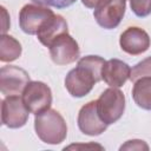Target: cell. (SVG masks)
<instances>
[{"label": "cell", "instance_id": "ba28073f", "mask_svg": "<svg viewBox=\"0 0 151 151\" xmlns=\"http://www.w3.org/2000/svg\"><path fill=\"white\" fill-rule=\"evenodd\" d=\"M28 110L20 96H7L1 103V123L9 129H19L27 123Z\"/></svg>", "mask_w": 151, "mask_h": 151}, {"label": "cell", "instance_id": "44dd1931", "mask_svg": "<svg viewBox=\"0 0 151 151\" xmlns=\"http://www.w3.org/2000/svg\"><path fill=\"white\" fill-rule=\"evenodd\" d=\"M101 0H81L83 5L86 6L87 8H96V6L100 2Z\"/></svg>", "mask_w": 151, "mask_h": 151}, {"label": "cell", "instance_id": "4fadbf2b", "mask_svg": "<svg viewBox=\"0 0 151 151\" xmlns=\"http://www.w3.org/2000/svg\"><path fill=\"white\" fill-rule=\"evenodd\" d=\"M64 33H68L66 20L59 14H53L38 31L37 37L44 46L50 47L51 44Z\"/></svg>", "mask_w": 151, "mask_h": 151}, {"label": "cell", "instance_id": "30bf717a", "mask_svg": "<svg viewBox=\"0 0 151 151\" xmlns=\"http://www.w3.org/2000/svg\"><path fill=\"white\" fill-rule=\"evenodd\" d=\"M78 127L87 136H99L107 129V124L98 114L97 100L88 101L80 109L78 113Z\"/></svg>", "mask_w": 151, "mask_h": 151}, {"label": "cell", "instance_id": "8fae6325", "mask_svg": "<svg viewBox=\"0 0 151 151\" xmlns=\"http://www.w3.org/2000/svg\"><path fill=\"white\" fill-rule=\"evenodd\" d=\"M119 45L125 53L130 55H139L149 50L150 37L143 28L132 26L120 34Z\"/></svg>", "mask_w": 151, "mask_h": 151}, {"label": "cell", "instance_id": "e0dca14e", "mask_svg": "<svg viewBox=\"0 0 151 151\" xmlns=\"http://www.w3.org/2000/svg\"><path fill=\"white\" fill-rule=\"evenodd\" d=\"M130 7L137 17L144 18L151 13V0H130Z\"/></svg>", "mask_w": 151, "mask_h": 151}, {"label": "cell", "instance_id": "9c48e42d", "mask_svg": "<svg viewBox=\"0 0 151 151\" xmlns=\"http://www.w3.org/2000/svg\"><path fill=\"white\" fill-rule=\"evenodd\" d=\"M48 48L51 59L57 65L72 64L78 60L80 55L78 42L68 33H64L58 37Z\"/></svg>", "mask_w": 151, "mask_h": 151}, {"label": "cell", "instance_id": "ac0fdd59", "mask_svg": "<svg viewBox=\"0 0 151 151\" xmlns=\"http://www.w3.org/2000/svg\"><path fill=\"white\" fill-rule=\"evenodd\" d=\"M37 5L46 6V7H55V8H66L73 5L77 0H32Z\"/></svg>", "mask_w": 151, "mask_h": 151}, {"label": "cell", "instance_id": "3957f363", "mask_svg": "<svg viewBox=\"0 0 151 151\" xmlns=\"http://www.w3.org/2000/svg\"><path fill=\"white\" fill-rule=\"evenodd\" d=\"M99 117L107 125L118 122L125 111V96L118 87L106 88L97 100Z\"/></svg>", "mask_w": 151, "mask_h": 151}, {"label": "cell", "instance_id": "277c9868", "mask_svg": "<svg viewBox=\"0 0 151 151\" xmlns=\"http://www.w3.org/2000/svg\"><path fill=\"white\" fill-rule=\"evenodd\" d=\"M22 100L31 113L39 114L52 104L51 88L42 81H29L22 92Z\"/></svg>", "mask_w": 151, "mask_h": 151}, {"label": "cell", "instance_id": "7c38bea8", "mask_svg": "<svg viewBox=\"0 0 151 151\" xmlns=\"http://www.w3.org/2000/svg\"><path fill=\"white\" fill-rule=\"evenodd\" d=\"M130 66L119 59H110L105 61L101 70V79L111 87L123 86L130 79Z\"/></svg>", "mask_w": 151, "mask_h": 151}, {"label": "cell", "instance_id": "9a60e30c", "mask_svg": "<svg viewBox=\"0 0 151 151\" xmlns=\"http://www.w3.org/2000/svg\"><path fill=\"white\" fill-rule=\"evenodd\" d=\"M21 55L20 42L8 34L0 37V60L2 63H11Z\"/></svg>", "mask_w": 151, "mask_h": 151}, {"label": "cell", "instance_id": "5b68a950", "mask_svg": "<svg viewBox=\"0 0 151 151\" xmlns=\"http://www.w3.org/2000/svg\"><path fill=\"white\" fill-rule=\"evenodd\" d=\"M126 9V0H101L94 8L93 17L97 24L105 29L116 28Z\"/></svg>", "mask_w": 151, "mask_h": 151}, {"label": "cell", "instance_id": "d6986e66", "mask_svg": "<svg viewBox=\"0 0 151 151\" xmlns=\"http://www.w3.org/2000/svg\"><path fill=\"white\" fill-rule=\"evenodd\" d=\"M120 150H149V145L140 139L127 140L124 145L120 146Z\"/></svg>", "mask_w": 151, "mask_h": 151}, {"label": "cell", "instance_id": "6da1fadb", "mask_svg": "<svg viewBox=\"0 0 151 151\" xmlns=\"http://www.w3.org/2000/svg\"><path fill=\"white\" fill-rule=\"evenodd\" d=\"M105 60L99 55H86L78 60L77 67L65 78V87L72 97L81 98L91 92L94 84L101 80Z\"/></svg>", "mask_w": 151, "mask_h": 151}, {"label": "cell", "instance_id": "7402d4cb", "mask_svg": "<svg viewBox=\"0 0 151 151\" xmlns=\"http://www.w3.org/2000/svg\"><path fill=\"white\" fill-rule=\"evenodd\" d=\"M78 147H85V149H87V147H98V149H100V150H103V146H100V145H98V144H91V145H70V146H67V147H65V150L66 149H78Z\"/></svg>", "mask_w": 151, "mask_h": 151}, {"label": "cell", "instance_id": "5bb4252c", "mask_svg": "<svg viewBox=\"0 0 151 151\" xmlns=\"http://www.w3.org/2000/svg\"><path fill=\"white\" fill-rule=\"evenodd\" d=\"M132 98L143 110H151V77H144L134 81Z\"/></svg>", "mask_w": 151, "mask_h": 151}, {"label": "cell", "instance_id": "52a82bcc", "mask_svg": "<svg viewBox=\"0 0 151 151\" xmlns=\"http://www.w3.org/2000/svg\"><path fill=\"white\" fill-rule=\"evenodd\" d=\"M29 81V74L19 66L7 65L0 70V91L6 97L21 94Z\"/></svg>", "mask_w": 151, "mask_h": 151}, {"label": "cell", "instance_id": "8992f818", "mask_svg": "<svg viewBox=\"0 0 151 151\" xmlns=\"http://www.w3.org/2000/svg\"><path fill=\"white\" fill-rule=\"evenodd\" d=\"M53 14V11L46 6L27 4L20 9L19 13L20 28L26 34L34 35Z\"/></svg>", "mask_w": 151, "mask_h": 151}, {"label": "cell", "instance_id": "7a4b0ae2", "mask_svg": "<svg viewBox=\"0 0 151 151\" xmlns=\"http://www.w3.org/2000/svg\"><path fill=\"white\" fill-rule=\"evenodd\" d=\"M34 130L41 142L51 145L60 144L67 136V125L64 117L53 109L35 114Z\"/></svg>", "mask_w": 151, "mask_h": 151}, {"label": "cell", "instance_id": "ffe728a7", "mask_svg": "<svg viewBox=\"0 0 151 151\" xmlns=\"http://www.w3.org/2000/svg\"><path fill=\"white\" fill-rule=\"evenodd\" d=\"M1 13H2V28H1V32H2V34H6V32L9 28V17H8V14L6 12V8L4 6H1Z\"/></svg>", "mask_w": 151, "mask_h": 151}, {"label": "cell", "instance_id": "2e32d148", "mask_svg": "<svg viewBox=\"0 0 151 151\" xmlns=\"http://www.w3.org/2000/svg\"><path fill=\"white\" fill-rule=\"evenodd\" d=\"M144 77H151V57H147L142 61L137 63L131 70V74H130L131 81L134 83L136 80Z\"/></svg>", "mask_w": 151, "mask_h": 151}]
</instances>
